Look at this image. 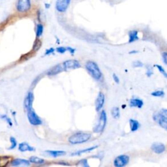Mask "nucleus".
<instances>
[{"instance_id": "obj_1", "label": "nucleus", "mask_w": 167, "mask_h": 167, "mask_svg": "<svg viewBox=\"0 0 167 167\" xmlns=\"http://www.w3.org/2000/svg\"><path fill=\"white\" fill-rule=\"evenodd\" d=\"M86 69L91 77L97 80H101L102 73L98 65L93 61H88L86 63Z\"/></svg>"}, {"instance_id": "obj_2", "label": "nucleus", "mask_w": 167, "mask_h": 167, "mask_svg": "<svg viewBox=\"0 0 167 167\" xmlns=\"http://www.w3.org/2000/svg\"><path fill=\"white\" fill-rule=\"evenodd\" d=\"M91 137V134L90 133L78 132L73 134L69 138V142L72 144H79L88 141Z\"/></svg>"}, {"instance_id": "obj_3", "label": "nucleus", "mask_w": 167, "mask_h": 167, "mask_svg": "<svg viewBox=\"0 0 167 167\" xmlns=\"http://www.w3.org/2000/svg\"><path fill=\"white\" fill-rule=\"evenodd\" d=\"M107 122V117L105 111L102 110L99 119V123L93 129L95 133H101L104 131Z\"/></svg>"}, {"instance_id": "obj_4", "label": "nucleus", "mask_w": 167, "mask_h": 167, "mask_svg": "<svg viewBox=\"0 0 167 167\" xmlns=\"http://www.w3.org/2000/svg\"><path fill=\"white\" fill-rule=\"evenodd\" d=\"M31 8L30 0H18L17 4V9L20 13H26Z\"/></svg>"}, {"instance_id": "obj_5", "label": "nucleus", "mask_w": 167, "mask_h": 167, "mask_svg": "<svg viewBox=\"0 0 167 167\" xmlns=\"http://www.w3.org/2000/svg\"><path fill=\"white\" fill-rule=\"evenodd\" d=\"M129 162V157L127 155H121L118 156L114 161V165L116 167H123L126 166Z\"/></svg>"}, {"instance_id": "obj_6", "label": "nucleus", "mask_w": 167, "mask_h": 167, "mask_svg": "<svg viewBox=\"0 0 167 167\" xmlns=\"http://www.w3.org/2000/svg\"><path fill=\"white\" fill-rule=\"evenodd\" d=\"M71 0H57L55 3V9L59 13H64L70 5Z\"/></svg>"}, {"instance_id": "obj_7", "label": "nucleus", "mask_w": 167, "mask_h": 167, "mask_svg": "<svg viewBox=\"0 0 167 167\" xmlns=\"http://www.w3.org/2000/svg\"><path fill=\"white\" fill-rule=\"evenodd\" d=\"M27 118H28L30 124L33 125H39L42 124L41 119L39 118L32 109L27 111Z\"/></svg>"}, {"instance_id": "obj_8", "label": "nucleus", "mask_w": 167, "mask_h": 167, "mask_svg": "<svg viewBox=\"0 0 167 167\" xmlns=\"http://www.w3.org/2000/svg\"><path fill=\"white\" fill-rule=\"evenodd\" d=\"M65 70L67 69H75L80 68L81 67L80 63L76 59H69L67 60L63 63Z\"/></svg>"}, {"instance_id": "obj_9", "label": "nucleus", "mask_w": 167, "mask_h": 167, "mask_svg": "<svg viewBox=\"0 0 167 167\" xmlns=\"http://www.w3.org/2000/svg\"><path fill=\"white\" fill-rule=\"evenodd\" d=\"M153 119L155 121L158 122V124L161 127L167 131V116H165L164 114H158L154 115Z\"/></svg>"}, {"instance_id": "obj_10", "label": "nucleus", "mask_w": 167, "mask_h": 167, "mask_svg": "<svg viewBox=\"0 0 167 167\" xmlns=\"http://www.w3.org/2000/svg\"><path fill=\"white\" fill-rule=\"evenodd\" d=\"M105 101V95L102 92H99L96 99V101H95V110H96L97 112H99V111H100L102 109L103 105H104Z\"/></svg>"}, {"instance_id": "obj_11", "label": "nucleus", "mask_w": 167, "mask_h": 167, "mask_svg": "<svg viewBox=\"0 0 167 167\" xmlns=\"http://www.w3.org/2000/svg\"><path fill=\"white\" fill-rule=\"evenodd\" d=\"M151 149H152V150L154 153L160 154L165 152L166 148L165 144H162V143L155 142L152 145V146H151Z\"/></svg>"}, {"instance_id": "obj_12", "label": "nucleus", "mask_w": 167, "mask_h": 167, "mask_svg": "<svg viewBox=\"0 0 167 167\" xmlns=\"http://www.w3.org/2000/svg\"><path fill=\"white\" fill-rule=\"evenodd\" d=\"M33 101V95L32 92H29L26 95L24 100V107L27 111L32 109V104Z\"/></svg>"}, {"instance_id": "obj_13", "label": "nucleus", "mask_w": 167, "mask_h": 167, "mask_svg": "<svg viewBox=\"0 0 167 167\" xmlns=\"http://www.w3.org/2000/svg\"><path fill=\"white\" fill-rule=\"evenodd\" d=\"M129 105L131 107H137V108L141 109L144 105V102L140 99L133 98L130 100Z\"/></svg>"}, {"instance_id": "obj_14", "label": "nucleus", "mask_w": 167, "mask_h": 167, "mask_svg": "<svg viewBox=\"0 0 167 167\" xmlns=\"http://www.w3.org/2000/svg\"><path fill=\"white\" fill-rule=\"evenodd\" d=\"M63 70H65L63 65H58L54 67L53 68H52L47 74L49 75H55L62 72Z\"/></svg>"}, {"instance_id": "obj_15", "label": "nucleus", "mask_w": 167, "mask_h": 167, "mask_svg": "<svg viewBox=\"0 0 167 167\" xmlns=\"http://www.w3.org/2000/svg\"><path fill=\"white\" fill-rule=\"evenodd\" d=\"M97 148H98V146H91V147H90V148H86V149H84V150H79V151H77V152H75L74 153H71V156H81V155L83 154V153L90 152H91V151H93V150L96 149Z\"/></svg>"}, {"instance_id": "obj_16", "label": "nucleus", "mask_w": 167, "mask_h": 167, "mask_svg": "<svg viewBox=\"0 0 167 167\" xmlns=\"http://www.w3.org/2000/svg\"><path fill=\"white\" fill-rule=\"evenodd\" d=\"M18 150L20 151V152H27V151H30V152H31V151H34L35 148H32V147L30 146L26 142H22L21 144H19Z\"/></svg>"}, {"instance_id": "obj_17", "label": "nucleus", "mask_w": 167, "mask_h": 167, "mask_svg": "<svg viewBox=\"0 0 167 167\" xmlns=\"http://www.w3.org/2000/svg\"><path fill=\"white\" fill-rule=\"evenodd\" d=\"M12 166H20V165H30V161L25 160V159H16L13 160L11 162Z\"/></svg>"}, {"instance_id": "obj_18", "label": "nucleus", "mask_w": 167, "mask_h": 167, "mask_svg": "<svg viewBox=\"0 0 167 167\" xmlns=\"http://www.w3.org/2000/svg\"><path fill=\"white\" fill-rule=\"evenodd\" d=\"M129 43H134L136 41L138 40V31L137 30H131L129 32Z\"/></svg>"}, {"instance_id": "obj_19", "label": "nucleus", "mask_w": 167, "mask_h": 167, "mask_svg": "<svg viewBox=\"0 0 167 167\" xmlns=\"http://www.w3.org/2000/svg\"><path fill=\"white\" fill-rule=\"evenodd\" d=\"M129 124L131 127V131H132V132L137 131L139 129V127H140V124H139V122L135 120H133V119H130Z\"/></svg>"}, {"instance_id": "obj_20", "label": "nucleus", "mask_w": 167, "mask_h": 167, "mask_svg": "<svg viewBox=\"0 0 167 167\" xmlns=\"http://www.w3.org/2000/svg\"><path fill=\"white\" fill-rule=\"evenodd\" d=\"M46 152L49 153L50 156L54 157H58L59 156H65L66 152L64 151H46Z\"/></svg>"}, {"instance_id": "obj_21", "label": "nucleus", "mask_w": 167, "mask_h": 167, "mask_svg": "<svg viewBox=\"0 0 167 167\" xmlns=\"http://www.w3.org/2000/svg\"><path fill=\"white\" fill-rule=\"evenodd\" d=\"M30 162H32V163H35V164H43L44 162H45V160L43 159L39 158L37 157H35L33 156L30 157Z\"/></svg>"}, {"instance_id": "obj_22", "label": "nucleus", "mask_w": 167, "mask_h": 167, "mask_svg": "<svg viewBox=\"0 0 167 167\" xmlns=\"http://www.w3.org/2000/svg\"><path fill=\"white\" fill-rule=\"evenodd\" d=\"M111 114L114 119H118L120 116V109L118 107H114L111 110Z\"/></svg>"}, {"instance_id": "obj_23", "label": "nucleus", "mask_w": 167, "mask_h": 167, "mask_svg": "<svg viewBox=\"0 0 167 167\" xmlns=\"http://www.w3.org/2000/svg\"><path fill=\"white\" fill-rule=\"evenodd\" d=\"M43 32V26L41 24H39L37 26V31H36V35L37 37H39L42 35Z\"/></svg>"}, {"instance_id": "obj_24", "label": "nucleus", "mask_w": 167, "mask_h": 167, "mask_svg": "<svg viewBox=\"0 0 167 167\" xmlns=\"http://www.w3.org/2000/svg\"><path fill=\"white\" fill-rule=\"evenodd\" d=\"M155 66H156V67H157V69H158L159 71V72H160L162 75H163V76H164L166 78H167V72L165 71V69L163 68V67H162L161 65H155Z\"/></svg>"}, {"instance_id": "obj_25", "label": "nucleus", "mask_w": 167, "mask_h": 167, "mask_svg": "<svg viewBox=\"0 0 167 167\" xmlns=\"http://www.w3.org/2000/svg\"><path fill=\"white\" fill-rule=\"evenodd\" d=\"M151 95L154 97H163L165 95V92L162 90H157L156 91H153Z\"/></svg>"}, {"instance_id": "obj_26", "label": "nucleus", "mask_w": 167, "mask_h": 167, "mask_svg": "<svg viewBox=\"0 0 167 167\" xmlns=\"http://www.w3.org/2000/svg\"><path fill=\"white\" fill-rule=\"evenodd\" d=\"M41 46V41L39 40V39H37V40L35 41V43L33 45V50L34 51H37L39 49H40Z\"/></svg>"}, {"instance_id": "obj_27", "label": "nucleus", "mask_w": 167, "mask_h": 167, "mask_svg": "<svg viewBox=\"0 0 167 167\" xmlns=\"http://www.w3.org/2000/svg\"><path fill=\"white\" fill-rule=\"evenodd\" d=\"M147 71H146V75L148 77H150L153 74V68L150 65H148L147 66Z\"/></svg>"}, {"instance_id": "obj_28", "label": "nucleus", "mask_w": 167, "mask_h": 167, "mask_svg": "<svg viewBox=\"0 0 167 167\" xmlns=\"http://www.w3.org/2000/svg\"><path fill=\"white\" fill-rule=\"evenodd\" d=\"M10 140L11 142V146L9 148V150H13L17 146V141H16V139L13 137H11L10 138Z\"/></svg>"}, {"instance_id": "obj_29", "label": "nucleus", "mask_w": 167, "mask_h": 167, "mask_svg": "<svg viewBox=\"0 0 167 167\" xmlns=\"http://www.w3.org/2000/svg\"><path fill=\"white\" fill-rule=\"evenodd\" d=\"M78 164H80V165L84 166V167H89L90 165L87 164V160L86 159H83L80 160L78 162Z\"/></svg>"}, {"instance_id": "obj_30", "label": "nucleus", "mask_w": 167, "mask_h": 167, "mask_svg": "<svg viewBox=\"0 0 167 167\" xmlns=\"http://www.w3.org/2000/svg\"><path fill=\"white\" fill-rule=\"evenodd\" d=\"M56 50L58 52L60 53V54H63L65 53L66 51H67V48L66 47H63V46H61V47H58L56 49Z\"/></svg>"}, {"instance_id": "obj_31", "label": "nucleus", "mask_w": 167, "mask_h": 167, "mask_svg": "<svg viewBox=\"0 0 167 167\" xmlns=\"http://www.w3.org/2000/svg\"><path fill=\"white\" fill-rule=\"evenodd\" d=\"M133 65L134 67H135V68H137V67H142L144 65H143V63L141 61H136L133 62Z\"/></svg>"}, {"instance_id": "obj_32", "label": "nucleus", "mask_w": 167, "mask_h": 167, "mask_svg": "<svg viewBox=\"0 0 167 167\" xmlns=\"http://www.w3.org/2000/svg\"><path fill=\"white\" fill-rule=\"evenodd\" d=\"M113 79H114V82H116V84L120 83V79H119L118 77L117 76L116 74H113Z\"/></svg>"}, {"instance_id": "obj_33", "label": "nucleus", "mask_w": 167, "mask_h": 167, "mask_svg": "<svg viewBox=\"0 0 167 167\" xmlns=\"http://www.w3.org/2000/svg\"><path fill=\"white\" fill-rule=\"evenodd\" d=\"M67 51H69L71 54H74L75 49H73V48H71V47H67Z\"/></svg>"}, {"instance_id": "obj_34", "label": "nucleus", "mask_w": 167, "mask_h": 167, "mask_svg": "<svg viewBox=\"0 0 167 167\" xmlns=\"http://www.w3.org/2000/svg\"><path fill=\"white\" fill-rule=\"evenodd\" d=\"M54 52V49H52V48H51V49H50L49 50H47L46 52V55H49V54H50L52 53H53Z\"/></svg>"}, {"instance_id": "obj_35", "label": "nucleus", "mask_w": 167, "mask_h": 167, "mask_svg": "<svg viewBox=\"0 0 167 167\" xmlns=\"http://www.w3.org/2000/svg\"><path fill=\"white\" fill-rule=\"evenodd\" d=\"M163 60L164 62L165 63V64L167 65V52H164L163 53Z\"/></svg>"}, {"instance_id": "obj_36", "label": "nucleus", "mask_w": 167, "mask_h": 167, "mask_svg": "<svg viewBox=\"0 0 167 167\" xmlns=\"http://www.w3.org/2000/svg\"><path fill=\"white\" fill-rule=\"evenodd\" d=\"M162 114H165V116H167V110H162Z\"/></svg>"}, {"instance_id": "obj_37", "label": "nucleus", "mask_w": 167, "mask_h": 167, "mask_svg": "<svg viewBox=\"0 0 167 167\" xmlns=\"http://www.w3.org/2000/svg\"><path fill=\"white\" fill-rule=\"evenodd\" d=\"M50 4H45V7H46V9H49V8L50 7Z\"/></svg>"}, {"instance_id": "obj_38", "label": "nucleus", "mask_w": 167, "mask_h": 167, "mask_svg": "<svg viewBox=\"0 0 167 167\" xmlns=\"http://www.w3.org/2000/svg\"><path fill=\"white\" fill-rule=\"evenodd\" d=\"M138 52V51H132V52H130L129 54H133V53H137Z\"/></svg>"}, {"instance_id": "obj_39", "label": "nucleus", "mask_w": 167, "mask_h": 167, "mask_svg": "<svg viewBox=\"0 0 167 167\" xmlns=\"http://www.w3.org/2000/svg\"><path fill=\"white\" fill-rule=\"evenodd\" d=\"M125 105H124V106H122V108H123V109H124V108H125Z\"/></svg>"}]
</instances>
